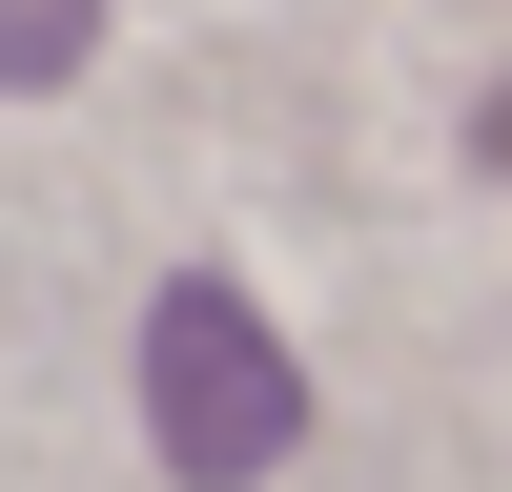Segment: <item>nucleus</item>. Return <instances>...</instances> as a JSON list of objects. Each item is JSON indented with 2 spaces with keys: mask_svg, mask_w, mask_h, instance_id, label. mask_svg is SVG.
I'll return each instance as SVG.
<instances>
[{
  "mask_svg": "<svg viewBox=\"0 0 512 492\" xmlns=\"http://www.w3.org/2000/svg\"><path fill=\"white\" fill-rule=\"evenodd\" d=\"M144 431H164V472H205V492H246V472H287V431H308V369H287V328L246 308V287H164L144 308Z\"/></svg>",
  "mask_w": 512,
  "mask_h": 492,
  "instance_id": "f257e3e1",
  "label": "nucleus"
},
{
  "mask_svg": "<svg viewBox=\"0 0 512 492\" xmlns=\"http://www.w3.org/2000/svg\"><path fill=\"white\" fill-rule=\"evenodd\" d=\"M82 41H103V0H0V82H82Z\"/></svg>",
  "mask_w": 512,
  "mask_h": 492,
  "instance_id": "f03ea898",
  "label": "nucleus"
}]
</instances>
